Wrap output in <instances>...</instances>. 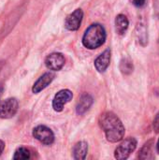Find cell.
<instances>
[{
  "mask_svg": "<svg viewBox=\"0 0 159 160\" xmlns=\"http://www.w3.org/2000/svg\"><path fill=\"white\" fill-rule=\"evenodd\" d=\"M98 122L110 142H118L123 140L126 129L116 114L112 112H104L100 115Z\"/></svg>",
  "mask_w": 159,
  "mask_h": 160,
  "instance_id": "1",
  "label": "cell"
},
{
  "mask_svg": "<svg viewBox=\"0 0 159 160\" xmlns=\"http://www.w3.org/2000/svg\"><path fill=\"white\" fill-rule=\"evenodd\" d=\"M106 37L105 28L99 23H94L85 30L82 37V44L85 48L94 50L104 44Z\"/></svg>",
  "mask_w": 159,
  "mask_h": 160,
  "instance_id": "2",
  "label": "cell"
},
{
  "mask_svg": "<svg viewBox=\"0 0 159 160\" xmlns=\"http://www.w3.org/2000/svg\"><path fill=\"white\" fill-rule=\"evenodd\" d=\"M137 147V141L135 138H127L122 142V143L117 146L114 151V158L116 159H127L129 156L135 151Z\"/></svg>",
  "mask_w": 159,
  "mask_h": 160,
  "instance_id": "3",
  "label": "cell"
},
{
  "mask_svg": "<svg viewBox=\"0 0 159 160\" xmlns=\"http://www.w3.org/2000/svg\"><path fill=\"white\" fill-rule=\"evenodd\" d=\"M19 109L18 100L15 98H9L0 100V118L8 119L13 117Z\"/></svg>",
  "mask_w": 159,
  "mask_h": 160,
  "instance_id": "4",
  "label": "cell"
},
{
  "mask_svg": "<svg viewBox=\"0 0 159 160\" xmlns=\"http://www.w3.org/2000/svg\"><path fill=\"white\" fill-rule=\"evenodd\" d=\"M33 137L45 145H52L54 142V134L46 126H37L33 129Z\"/></svg>",
  "mask_w": 159,
  "mask_h": 160,
  "instance_id": "5",
  "label": "cell"
},
{
  "mask_svg": "<svg viewBox=\"0 0 159 160\" xmlns=\"http://www.w3.org/2000/svg\"><path fill=\"white\" fill-rule=\"evenodd\" d=\"M73 98V94L68 89H63L59 91L52 99V108L55 112H60L63 111L64 106L68 103Z\"/></svg>",
  "mask_w": 159,
  "mask_h": 160,
  "instance_id": "6",
  "label": "cell"
},
{
  "mask_svg": "<svg viewBox=\"0 0 159 160\" xmlns=\"http://www.w3.org/2000/svg\"><path fill=\"white\" fill-rule=\"evenodd\" d=\"M83 18V12L81 8L74 10L67 16L65 20V27L69 31H76L80 28Z\"/></svg>",
  "mask_w": 159,
  "mask_h": 160,
  "instance_id": "7",
  "label": "cell"
},
{
  "mask_svg": "<svg viewBox=\"0 0 159 160\" xmlns=\"http://www.w3.org/2000/svg\"><path fill=\"white\" fill-rule=\"evenodd\" d=\"M65 61V56L61 52H52L46 57L45 65L48 69L58 71L64 67Z\"/></svg>",
  "mask_w": 159,
  "mask_h": 160,
  "instance_id": "8",
  "label": "cell"
},
{
  "mask_svg": "<svg viewBox=\"0 0 159 160\" xmlns=\"http://www.w3.org/2000/svg\"><path fill=\"white\" fill-rule=\"evenodd\" d=\"M53 79H54V74L52 72L49 71V72L44 73L34 83V85L32 87L33 93L38 94L39 92H41L42 90H44L46 87H48L51 84V82L53 81Z\"/></svg>",
  "mask_w": 159,
  "mask_h": 160,
  "instance_id": "9",
  "label": "cell"
},
{
  "mask_svg": "<svg viewBox=\"0 0 159 160\" xmlns=\"http://www.w3.org/2000/svg\"><path fill=\"white\" fill-rule=\"evenodd\" d=\"M111 62V51L108 49L103 52L95 60V68L98 72H104L108 67L110 66Z\"/></svg>",
  "mask_w": 159,
  "mask_h": 160,
  "instance_id": "10",
  "label": "cell"
},
{
  "mask_svg": "<svg viewBox=\"0 0 159 160\" xmlns=\"http://www.w3.org/2000/svg\"><path fill=\"white\" fill-rule=\"evenodd\" d=\"M92 104H93V98L88 94L82 95L81 97L80 100L78 101V104H77V107H76L77 113L80 114V115L85 113L90 109Z\"/></svg>",
  "mask_w": 159,
  "mask_h": 160,
  "instance_id": "11",
  "label": "cell"
},
{
  "mask_svg": "<svg viewBox=\"0 0 159 160\" xmlns=\"http://www.w3.org/2000/svg\"><path fill=\"white\" fill-rule=\"evenodd\" d=\"M88 152V144L85 142H80L76 143L73 148V158L76 160L85 159Z\"/></svg>",
  "mask_w": 159,
  "mask_h": 160,
  "instance_id": "12",
  "label": "cell"
},
{
  "mask_svg": "<svg viewBox=\"0 0 159 160\" xmlns=\"http://www.w3.org/2000/svg\"><path fill=\"white\" fill-rule=\"evenodd\" d=\"M128 25H129V22H128V19L127 18L126 15L119 14L116 16V18H115V30H116L118 35H120V36L124 35L127 32Z\"/></svg>",
  "mask_w": 159,
  "mask_h": 160,
  "instance_id": "13",
  "label": "cell"
},
{
  "mask_svg": "<svg viewBox=\"0 0 159 160\" xmlns=\"http://www.w3.org/2000/svg\"><path fill=\"white\" fill-rule=\"evenodd\" d=\"M139 158L140 159H154L155 158L153 141H150L143 145V147L140 151Z\"/></svg>",
  "mask_w": 159,
  "mask_h": 160,
  "instance_id": "14",
  "label": "cell"
},
{
  "mask_svg": "<svg viewBox=\"0 0 159 160\" xmlns=\"http://www.w3.org/2000/svg\"><path fill=\"white\" fill-rule=\"evenodd\" d=\"M136 37L138 42L142 46H146L148 43V34H147V29L145 25L142 22L138 23L137 28H136Z\"/></svg>",
  "mask_w": 159,
  "mask_h": 160,
  "instance_id": "15",
  "label": "cell"
},
{
  "mask_svg": "<svg viewBox=\"0 0 159 160\" xmlns=\"http://www.w3.org/2000/svg\"><path fill=\"white\" fill-rule=\"evenodd\" d=\"M29 158H30V151L23 146L17 148L13 156V159L15 160H23L29 159Z\"/></svg>",
  "mask_w": 159,
  "mask_h": 160,
  "instance_id": "16",
  "label": "cell"
},
{
  "mask_svg": "<svg viewBox=\"0 0 159 160\" xmlns=\"http://www.w3.org/2000/svg\"><path fill=\"white\" fill-rule=\"evenodd\" d=\"M120 70L123 74H130L133 71V64L129 59H123L120 63Z\"/></svg>",
  "mask_w": 159,
  "mask_h": 160,
  "instance_id": "17",
  "label": "cell"
},
{
  "mask_svg": "<svg viewBox=\"0 0 159 160\" xmlns=\"http://www.w3.org/2000/svg\"><path fill=\"white\" fill-rule=\"evenodd\" d=\"M153 128L156 133H159V112L155 117L154 123H153Z\"/></svg>",
  "mask_w": 159,
  "mask_h": 160,
  "instance_id": "18",
  "label": "cell"
},
{
  "mask_svg": "<svg viewBox=\"0 0 159 160\" xmlns=\"http://www.w3.org/2000/svg\"><path fill=\"white\" fill-rule=\"evenodd\" d=\"M145 2H146V0H133V4H134L136 7H138V8L143 7L144 4H145Z\"/></svg>",
  "mask_w": 159,
  "mask_h": 160,
  "instance_id": "19",
  "label": "cell"
},
{
  "mask_svg": "<svg viewBox=\"0 0 159 160\" xmlns=\"http://www.w3.org/2000/svg\"><path fill=\"white\" fill-rule=\"evenodd\" d=\"M154 7H155L157 15L159 16V0H154Z\"/></svg>",
  "mask_w": 159,
  "mask_h": 160,
  "instance_id": "20",
  "label": "cell"
},
{
  "mask_svg": "<svg viewBox=\"0 0 159 160\" xmlns=\"http://www.w3.org/2000/svg\"><path fill=\"white\" fill-rule=\"evenodd\" d=\"M4 149H5V142H4L3 141L0 140V156H1V154L3 153Z\"/></svg>",
  "mask_w": 159,
  "mask_h": 160,
  "instance_id": "21",
  "label": "cell"
},
{
  "mask_svg": "<svg viewBox=\"0 0 159 160\" xmlns=\"http://www.w3.org/2000/svg\"><path fill=\"white\" fill-rule=\"evenodd\" d=\"M157 152L159 153V140L158 142H157Z\"/></svg>",
  "mask_w": 159,
  "mask_h": 160,
  "instance_id": "22",
  "label": "cell"
},
{
  "mask_svg": "<svg viewBox=\"0 0 159 160\" xmlns=\"http://www.w3.org/2000/svg\"><path fill=\"white\" fill-rule=\"evenodd\" d=\"M2 66H3V64H2V63H1V62H0V69H1V68H2Z\"/></svg>",
  "mask_w": 159,
  "mask_h": 160,
  "instance_id": "23",
  "label": "cell"
}]
</instances>
